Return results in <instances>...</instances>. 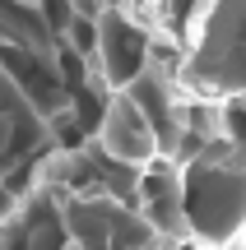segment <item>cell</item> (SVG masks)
<instances>
[{
	"label": "cell",
	"mask_w": 246,
	"mask_h": 250,
	"mask_svg": "<svg viewBox=\"0 0 246 250\" xmlns=\"http://www.w3.org/2000/svg\"><path fill=\"white\" fill-rule=\"evenodd\" d=\"M186 218L191 227L214 246H232L242 227V171L232 162H214L209 153L200 158V167L186 181Z\"/></svg>",
	"instance_id": "1"
},
{
	"label": "cell",
	"mask_w": 246,
	"mask_h": 250,
	"mask_svg": "<svg viewBox=\"0 0 246 250\" xmlns=\"http://www.w3.org/2000/svg\"><path fill=\"white\" fill-rule=\"evenodd\" d=\"M98 144H102V153H107V158L121 162V167H149L154 158H163V153H158L154 125L144 121V111H139L126 93H116V98L107 102Z\"/></svg>",
	"instance_id": "2"
}]
</instances>
